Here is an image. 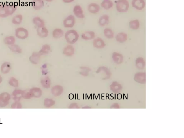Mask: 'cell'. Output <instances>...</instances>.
Returning a JSON list of instances; mask_svg holds the SVG:
<instances>
[{
  "mask_svg": "<svg viewBox=\"0 0 184 138\" xmlns=\"http://www.w3.org/2000/svg\"><path fill=\"white\" fill-rule=\"evenodd\" d=\"M17 6L8 1L0 3V18H7L14 14L17 10Z\"/></svg>",
  "mask_w": 184,
  "mask_h": 138,
  "instance_id": "6da1fadb",
  "label": "cell"
},
{
  "mask_svg": "<svg viewBox=\"0 0 184 138\" xmlns=\"http://www.w3.org/2000/svg\"><path fill=\"white\" fill-rule=\"evenodd\" d=\"M65 40L68 44H73L78 41L80 35L76 30L71 29L68 30L65 33Z\"/></svg>",
  "mask_w": 184,
  "mask_h": 138,
  "instance_id": "7a4b0ae2",
  "label": "cell"
},
{
  "mask_svg": "<svg viewBox=\"0 0 184 138\" xmlns=\"http://www.w3.org/2000/svg\"><path fill=\"white\" fill-rule=\"evenodd\" d=\"M29 33L27 29L23 27H18L15 30V37L20 40H24L29 37Z\"/></svg>",
  "mask_w": 184,
  "mask_h": 138,
  "instance_id": "3957f363",
  "label": "cell"
},
{
  "mask_svg": "<svg viewBox=\"0 0 184 138\" xmlns=\"http://www.w3.org/2000/svg\"><path fill=\"white\" fill-rule=\"evenodd\" d=\"M129 8V3L127 0H118L117 2V10L119 12H126Z\"/></svg>",
  "mask_w": 184,
  "mask_h": 138,
  "instance_id": "277c9868",
  "label": "cell"
},
{
  "mask_svg": "<svg viewBox=\"0 0 184 138\" xmlns=\"http://www.w3.org/2000/svg\"><path fill=\"white\" fill-rule=\"evenodd\" d=\"M76 23L75 17L72 14L68 16L63 21L64 27L66 28H72L74 27Z\"/></svg>",
  "mask_w": 184,
  "mask_h": 138,
  "instance_id": "5b68a950",
  "label": "cell"
},
{
  "mask_svg": "<svg viewBox=\"0 0 184 138\" xmlns=\"http://www.w3.org/2000/svg\"><path fill=\"white\" fill-rule=\"evenodd\" d=\"M11 95L8 93L4 92L0 94V107H6L9 104Z\"/></svg>",
  "mask_w": 184,
  "mask_h": 138,
  "instance_id": "8992f818",
  "label": "cell"
},
{
  "mask_svg": "<svg viewBox=\"0 0 184 138\" xmlns=\"http://www.w3.org/2000/svg\"><path fill=\"white\" fill-rule=\"evenodd\" d=\"M73 12L74 16L77 18L82 19L85 18L84 10L80 5L74 6L73 8Z\"/></svg>",
  "mask_w": 184,
  "mask_h": 138,
  "instance_id": "52a82bcc",
  "label": "cell"
},
{
  "mask_svg": "<svg viewBox=\"0 0 184 138\" xmlns=\"http://www.w3.org/2000/svg\"><path fill=\"white\" fill-rule=\"evenodd\" d=\"M75 48L72 44L67 45L63 50V53L65 56L68 57H71L75 53Z\"/></svg>",
  "mask_w": 184,
  "mask_h": 138,
  "instance_id": "ba28073f",
  "label": "cell"
},
{
  "mask_svg": "<svg viewBox=\"0 0 184 138\" xmlns=\"http://www.w3.org/2000/svg\"><path fill=\"white\" fill-rule=\"evenodd\" d=\"M93 47L97 49H102L106 46L104 41L101 38L98 37L93 39Z\"/></svg>",
  "mask_w": 184,
  "mask_h": 138,
  "instance_id": "9c48e42d",
  "label": "cell"
},
{
  "mask_svg": "<svg viewBox=\"0 0 184 138\" xmlns=\"http://www.w3.org/2000/svg\"><path fill=\"white\" fill-rule=\"evenodd\" d=\"M41 56L39 52H33L29 58V61L33 65H37L40 62Z\"/></svg>",
  "mask_w": 184,
  "mask_h": 138,
  "instance_id": "30bf717a",
  "label": "cell"
},
{
  "mask_svg": "<svg viewBox=\"0 0 184 138\" xmlns=\"http://www.w3.org/2000/svg\"><path fill=\"white\" fill-rule=\"evenodd\" d=\"M100 7L98 4L96 3H90L87 7V10L90 14H97L100 11Z\"/></svg>",
  "mask_w": 184,
  "mask_h": 138,
  "instance_id": "8fae6325",
  "label": "cell"
},
{
  "mask_svg": "<svg viewBox=\"0 0 184 138\" xmlns=\"http://www.w3.org/2000/svg\"><path fill=\"white\" fill-rule=\"evenodd\" d=\"M95 37V33L93 31H88L83 33L81 35V38L85 41L93 40Z\"/></svg>",
  "mask_w": 184,
  "mask_h": 138,
  "instance_id": "7c38bea8",
  "label": "cell"
},
{
  "mask_svg": "<svg viewBox=\"0 0 184 138\" xmlns=\"http://www.w3.org/2000/svg\"><path fill=\"white\" fill-rule=\"evenodd\" d=\"M32 6L36 11L41 10L44 6V0H32Z\"/></svg>",
  "mask_w": 184,
  "mask_h": 138,
  "instance_id": "4fadbf2b",
  "label": "cell"
},
{
  "mask_svg": "<svg viewBox=\"0 0 184 138\" xmlns=\"http://www.w3.org/2000/svg\"><path fill=\"white\" fill-rule=\"evenodd\" d=\"M132 4L134 8L137 10H141L145 7V2L144 0H133Z\"/></svg>",
  "mask_w": 184,
  "mask_h": 138,
  "instance_id": "5bb4252c",
  "label": "cell"
},
{
  "mask_svg": "<svg viewBox=\"0 0 184 138\" xmlns=\"http://www.w3.org/2000/svg\"><path fill=\"white\" fill-rule=\"evenodd\" d=\"M37 34L39 37L41 38H45L49 35V32L45 27L37 28Z\"/></svg>",
  "mask_w": 184,
  "mask_h": 138,
  "instance_id": "9a60e30c",
  "label": "cell"
},
{
  "mask_svg": "<svg viewBox=\"0 0 184 138\" xmlns=\"http://www.w3.org/2000/svg\"><path fill=\"white\" fill-rule=\"evenodd\" d=\"M12 66L11 63L9 62H5L1 65V71L3 74H7L10 72Z\"/></svg>",
  "mask_w": 184,
  "mask_h": 138,
  "instance_id": "2e32d148",
  "label": "cell"
},
{
  "mask_svg": "<svg viewBox=\"0 0 184 138\" xmlns=\"http://www.w3.org/2000/svg\"><path fill=\"white\" fill-rule=\"evenodd\" d=\"M32 21H33V24L36 26L37 28H41V27H45V21L40 17L38 16L35 17L33 19Z\"/></svg>",
  "mask_w": 184,
  "mask_h": 138,
  "instance_id": "e0dca14e",
  "label": "cell"
},
{
  "mask_svg": "<svg viewBox=\"0 0 184 138\" xmlns=\"http://www.w3.org/2000/svg\"><path fill=\"white\" fill-rule=\"evenodd\" d=\"M51 50V47L50 45L46 44L43 45L39 52L41 56H45L49 54L50 53Z\"/></svg>",
  "mask_w": 184,
  "mask_h": 138,
  "instance_id": "ac0fdd59",
  "label": "cell"
},
{
  "mask_svg": "<svg viewBox=\"0 0 184 138\" xmlns=\"http://www.w3.org/2000/svg\"><path fill=\"white\" fill-rule=\"evenodd\" d=\"M63 88L61 86L56 85L52 87L51 89V92L52 95L55 96H59L62 94Z\"/></svg>",
  "mask_w": 184,
  "mask_h": 138,
  "instance_id": "d6986e66",
  "label": "cell"
},
{
  "mask_svg": "<svg viewBox=\"0 0 184 138\" xmlns=\"http://www.w3.org/2000/svg\"><path fill=\"white\" fill-rule=\"evenodd\" d=\"M52 35L54 39H60L64 36V32L62 29L55 28L52 31Z\"/></svg>",
  "mask_w": 184,
  "mask_h": 138,
  "instance_id": "ffe728a7",
  "label": "cell"
},
{
  "mask_svg": "<svg viewBox=\"0 0 184 138\" xmlns=\"http://www.w3.org/2000/svg\"><path fill=\"white\" fill-rule=\"evenodd\" d=\"M23 19V17L22 14H18L13 17L11 22L14 25H20L22 22Z\"/></svg>",
  "mask_w": 184,
  "mask_h": 138,
  "instance_id": "44dd1931",
  "label": "cell"
},
{
  "mask_svg": "<svg viewBox=\"0 0 184 138\" xmlns=\"http://www.w3.org/2000/svg\"><path fill=\"white\" fill-rule=\"evenodd\" d=\"M109 17L107 14H104L99 18L98 24L101 27H104L109 24Z\"/></svg>",
  "mask_w": 184,
  "mask_h": 138,
  "instance_id": "7402d4cb",
  "label": "cell"
},
{
  "mask_svg": "<svg viewBox=\"0 0 184 138\" xmlns=\"http://www.w3.org/2000/svg\"><path fill=\"white\" fill-rule=\"evenodd\" d=\"M16 41L15 36L9 35L5 36L3 39V42L7 46H9L15 44Z\"/></svg>",
  "mask_w": 184,
  "mask_h": 138,
  "instance_id": "603a6c76",
  "label": "cell"
},
{
  "mask_svg": "<svg viewBox=\"0 0 184 138\" xmlns=\"http://www.w3.org/2000/svg\"><path fill=\"white\" fill-rule=\"evenodd\" d=\"M8 48L13 53L17 54H21L22 53V49L19 45L16 44L8 46Z\"/></svg>",
  "mask_w": 184,
  "mask_h": 138,
  "instance_id": "cb8c5ba5",
  "label": "cell"
},
{
  "mask_svg": "<svg viewBox=\"0 0 184 138\" xmlns=\"http://www.w3.org/2000/svg\"><path fill=\"white\" fill-rule=\"evenodd\" d=\"M22 90L20 89H15L12 93L13 99L15 101H20L22 97Z\"/></svg>",
  "mask_w": 184,
  "mask_h": 138,
  "instance_id": "d4e9b609",
  "label": "cell"
},
{
  "mask_svg": "<svg viewBox=\"0 0 184 138\" xmlns=\"http://www.w3.org/2000/svg\"><path fill=\"white\" fill-rule=\"evenodd\" d=\"M113 1L111 0H103L101 3V6L105 10L110 9L113 6Z\"/></svg>",
  "mask_w": 184,
  "mask_h": 138,
  "instance_id": "484cf974",
  "label": "cell"
},
{
  "mask_svg": "<svg viewBox=\"0 0 184 138\" xmlns=\"http://www.w3.org/2000/svg\"><path fill=\"white\" fill-rule=\"evenodd\" d=\"M112 58L115 63L117 64L122 63L123 60V56L122 55L117 52H114L113 53Z\"/></svg>",
  "mask_w": 184,
  "mask_h": 138,
  "instance_id": "4316f807",
  "label": "cell"
},
{
  "mask_svg": "<svg viewBox=\"0 0 184 138\" xmlns=\"http://www.w3.org/2000/svg\"><path fill=\"white\" fill-rule=\"evenodd\" d=\"M127 39V34L124 33H120L117 35L116 39L117 41L120 43H123L126 41Z\"/></svg>",
  "mask_w": 184,
  "mask_h": 138,
  "instance_id": "83f0119b",
  "label": "cell"
},
{
  "mask_svg": "<svg viewBox=\"0 0 184 138\" xmlns=\"http://www.w3.org/2000/svg\"><path fill=\"white\" fill-rule=\"evenodd\" d=\"M33 97L39 98L42 95V91L40 88H33L30 89Z\"/></svg>",
  "mask_w": 184,
  "mask_h": 138,
  "instance_id": "f1b7e54d",
  "label": "cell"
},
{
  "mask_svg": "<svg viewBox=\"0 0 184 138\" xmlns=\"http://www.w3.org/2000/svg\"><path fill=\"white\" fill-rule=\"evenodd\" d=\"M41 83L44 88H49L51 85L50 80L48 77H45L42 80Z\"/></svg>",
  "mask_w": 184,
  "mask_h": 138,
  "instance_id": "f546056e",
  "label": "cell"
},
{
  "mask_svg": "<svg viewBox=\"0 0 184 138\" xmlns=\"http://www.w3.org/2000/svg\"><path fill=\"white\" fill-rule=\"evenodd\" d=\"M104 34L106 38L112 39L114 37V33L111 29L106 28L104 30Z\"/></svg>",
  "mask_w": 184,
  "mask_h": 138,
  "instance_id": "4dcf8cb0",
  "label": "cell"
},
{
  "mask_svg": "<svg viewBox=\"0 0 184 138\" xmlns=\"http://www.w3.org/2000/svg\"><path fill=\"white\" fill-rule=\"evenodd\" d=\"M136 66L138 69H142L145 66V62L142 58H138L136 60Z\"/></svg>",
  "mask_w": 184,
  "mask_h": 138,
  "instance_id": "1f68e13d",
  "label": "cell"
},
{
  "mask_svg": "<svg viewBox=\"0 0 184 138\" xmlns=\"http://www.w3.org/2000/svg\"><path fill=\"white\" fill-rule=\"evenodd\" d=\"M129 25L131 29L133 30H137L140 27V22L138 20H136L130 22Z\"/></svg>",
  "mask_w": 184,
  "mask_h": 138,
  "instance_id": "d6a6232c",
  "label": "cell"
},
{
  "mask_svg": "<svg viewBox=\"0 0 184 138\" xmlns=\"http://www.w3.org/2000/svg\"><path fill=\"white\" fill-rule=\"evenodd\" d=\"M80 68L81 70L80 72V74L84 76H88L89 72L91 70L89 68L86 66H82Z\"/></svg>",
  "mask_w": 184,
  "mask_h": 138,
  "instance_id": "836d02e7",
  "label": "cell"
},
{
  "mask_svg": "<svg viewBox=\"0 0 184 138\" xmlns=\"http://www.w3.org/2000/svg\"><path fill=\"white\" fill-rule=\"evenodd\" d=\"M9 84L11 86L14 88H17L18 87L19 82L18 80L14 77H11L9 81Z\"/></svg>",
  "mask_w": 184,
  "mask_h": 138,
  "instance_id": "e575fe53",
  "label": "cell"
},
{
  "mask_svg": "<svg viewBox=\"0 0 184 138\" xmlns=\"http://www.w3.org/2000/svg\"><path fill=\"white\" fill-rule=\"evenodd\" d=\"M33 97V95H32L30 90H27L22 91V98L24 99H30Z\"/></svg>",
  "mask_w": 184,
  "mask_h": 138,
  "instance_id": "d590c367",
  "label": "cell"
},
{
  "mask_svg": "<svg viewBox=\"0 0 184 138\" xmlns=\"http://www.w3.org/2000/svg\"><path fill=\"white\" fill-rule=\"evenodd\" d=\"M55 104V101L51 99L46 98L44 100V105L46 107H52Z\"/></svg>",
  "mask_w": 184,
  "mask_h": 138,
  "instance_id": "8d00e7d4",
  "label": "cell"
},
{
  "mask_svg": "<svg viewBox=\"0 0 184 138\" xmlns=\"http://www.w3.org/2000/svg\"><path fill=\"white\" fill-rule=\"evenodd\" d=\"M11 108L12 109H21L22 108V105L20 101H15L11 106Z\"/></svg>",
  "mask_w": 184,
  "mask_h": 138,
  "instance_id": "74e56055",
  "label": "cell"
},
{
  "mask_svg": "<svg viewBox=\"0 0 184 138\" xmlns=\"http://www.w3.org/2000/svg\"><path fill=\"white\" fill-rule=\"evenodd\" d=\"M70 108H78V106L76 104L73 103L70 105Z\"/></svg>",
  "mask_w": 184,
  "mask_h": 138,
  "instance_id": "f35d334b",
  "label": "cell"
},
{
  "mask_svg": "<svg viewBox=\"0 0 184 138\" xmlns=\"http://www.w3.org/2000/svg\"><path fill=\"white\" fill-rule=\"evenodd\" d=\"M62 1L65 3H70L74 1L75 0H62Z\"/></svg>",
  "mask_w": 184,
  "mask_h": 138,
  "instance_id": "ab89813d",
  "label": "cell"
},
{
  "mask_svg": "<svg viewBox=\"0 0 184 138\" xmlns=\"http://www.w3.org/2000/svg\"><path fill=\"white\" fill-rule=\"evenodd\" d=\"M47 67V65L46 64H44L43 66H42V69H46Z\"/></svg>",
  "mask_w": 184,
  "mask_h": 138,
  "instance_id": "60d3db41",
  "label": "cell"
},
{
  "mask_svg": "<svg viewBox=\"0 0 184 138\" xmlns=\"http://www.w3.org/2000/svg\"><path fill=\"white\" fill-rule=\"evenodd\" d=\"M2 81H3V78L2 77H1V75H0V84H1V82H2Z\"/></svg>",
  "mask_w": 184,
  "mask_h": 138,
  "instance_id": "b9f144b4",
  "label": "cell"
},
{
  "mask_svg": "<svg viewBox=\"0 0 184 138\" xmlns=\"http://www.w3.org/2000/svg\"><path fill=\"white\" fill-rule=\"evenodd\" d=\"M44 1H47V2H52V1H53L54 0H44Z\"/></svg>",
  "mask_w": 184,
  "mask_h": 138,
  "instance_id": "7bdbcfd3",
  "label": "cell"
}]
</instances>
